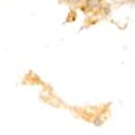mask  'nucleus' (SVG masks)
Listing matches in <instances>:
<instances>
[{
  "label": "nucleus",
  "mask_w": 135,
  "mask_h": 135,
  "mask_svg": "<svg viewBox=\"0 0 135 135\" xmlns=\"http://www.w3.org/2000/svg\"><path fill=\"white\" fill-rule=\"evenodd\" d=\"M100 2V0H86V6L89 9H95Z\"/></svg>",
  "instance_id": "1"
},
{
  "label": "nucleus",
  "mask_w": 135,
  "mask_h": 135,
  "mask_svg": "<svg viewBox=\"0 0 135 135\" xmlns=\"http://www.w3.org/2000/svg\"><path fill=\"white\" fill-rule=\"evenodd\" d=\"M69 2H73V3H76V2H79V1H81V0H68Z\"/></svg>",
  "instance_id": "2"
}]
</instances>
